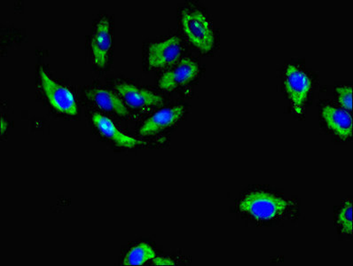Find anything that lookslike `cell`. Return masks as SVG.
<instances>
[{
  "mask_svg": "<svg viewBox=\"0 0 353 266\" xmlns=\"http://www.w3.org/2000/svg\"><path fill=\"white\" fill-rule=\"evenodd\" d=\"M290 202L268 192H252L240 203V209L258 221H272L283 214Z\"/></svg>",
  "mask_w": 353,
  "mask_h": 266,
  "instance_id": "6da1fadb",
  "label": "cell"
},
{
  "mask_svg": "<svg viewBox=\"0 0 353 266\" xmlns=\"http://www.w3.org/2000/svg\"><path fill=\"white\" fill-rule=\"evenodd\" d=\"M181 25L185 36L197 49L209 52L214 48V32L202 11L185 8L181 13Z\"/></svg>",
  "mask_w": 353,
  "mask_h": 266,
  "instance_id": "7a4b0ae2",
  "label": "cell"
},
{
  "mask_svg": "<svg viewBox=\"0 0 353 266\" xmlns=\"http://www.w3.org/2000/svg\"><path fill=\"white\" fill-rule=\"evenodd\" d=\"M285 90L289 96L294 111L302 114L305 110L310 92L312 90V80L305 71L295 65H290L285 75Z\"/></svg>",
  "mask_w": 353,
  "mask_h": 266,
  "instance_id": "3957f363",
  "label": "cell"
},
{
  "mask_svg": "<svg viewBox=\"0 0 353 266\" xmlns=\"http://www.w3.org/2000/svg\"><path fill=\"white\" fill-rule=\"evenodd\" d=\"M39 77L46 99L51 106L61 114L76 116L79 110L72 92L52 80L43 67L39 68Z\"/></svg>",
  "mask_w": 353,
  "mask_h": 266,
  "instance_id": "277c9868",
  "label": "cell"
},
{
  "mask_svg": "<svg viewBox=\"0 0 353 266\" xmlns=\"http://www.w3.org/2000/svg\"><path fill=\"white\" fill-rule=\"evenodd\" d=\"M182 51L183 48L179 37H172L163 41L153 43L148 46V65L153 69L173 66L181 59Z\"/></svg>",
  "mask_w": 353,
  "mask_h": 266,
  "instance_id": "5b68a950",
  "label": "cell"
},
{
  "mask_svg": "<svg viewBox=\"0 0 353 266\" xmlns=\"http://www.w3.org/2000/svg\"><path fill=\"white\" fill-rule=\"evenodd\" d=\"M200 73V67L192 59H182L173 69L166 71L160 77L158 85L162 90L172 92L182 88L196 79Z\"/></svg>",
  "mask_w": 353,
  "mask_h": 266,
  "instance_id": "8992f818",
  "label": "cell"
},
{
  "mask_svg": "<svg viewBox=\"0 0 353 266\" xmlns=\"http://www.w3.org/2000/svg\"><path fill=\"white\" fill-rule=\"evenodd\" d=\"M112 48V33L110 21L106 17H101L96 23L91 39L92 57L96 66L106 67Z\"/></svg>",
  "mask_w": 353,
  "mask_h": 266,
  "instance_id": "52a82bcc",
  "label": "cell"
},
{
  "mask_svg": "<svg viewBox=\"0 0 353 266\" xmlns=\"http://www.w3.org/2000/svg\"><path fill=\"white\" fill-rule=\"evenodd\" d=\"M116 90L127 106L132 108H145L159 106L163 102L162 96L154 94L150 90L139 88L128 83H119Z\"/></svg>",
  "mask_w": 353,
  "mask_h": 266,
  "instance_id": "ba28073f",
  "label": "cell"
},
{
  "mask_svg": "<svg viewBox=\"0 0 353 266\" xmlns=\"http://www.w3.org/2000/svg\"><path fill=\"white\" fill-rule=\"evenodd\" d=\"M321 116L324 122L326 123L327 128L332 131L337 137L342 140H348L352 137L353 123L351 112L343 110V108L327 105L322 108Z\"/></svg>",
  "mask_w": 353,
  "mask_h": 266,
  "instance_id": "9c48e42d",
  "label": "cell"
},
{
  "mask_svg": "<svg viewBox=\"0 0 353 266\" xmlns=\"http://www.w3.org/2000/svg\"><path fill=\"white\" fill-rule=\"evenodd\" d=\"M184 113L185 108L183 106L164 108V110H159L145 121L144 125L139 130V134L143 137L157 134V133L174 125L181 119Z\"/></svg>",
  "mask_w": 353,
  "mask_h": 266,
  "instance_id": "30bf717a",
  "label": "cell"
},
{
  "mask_svg": "<svg viewBox=\"0 0 353 266\" xmlns=\"http://www.w3.org/2000/svg\"><path fill=\"white\" fill-rule=\"evenodd\" d=\"M96 129L103 137L114 142L117 147L123 148H134L145 144L144 142L136 140L131 136L121 132L117 125L108 117L100 113H94L92 116Z\"/></svg>",
  "mask_w": 353,
  "mask_h": 266,
  "instance_id": "8fae6325",
  "label": "cell"
},
{
  "mask_svg": "<svg viewBox=\"0 0 353 266\" xmlns=\"http://www.w3.org/2000/svg\"><path fill=\"white\" fill-rule=\"evenodd\" d=\"M88 100L94 102L96 106L108 112H113L120 116H127L129 114L125 104L116 94L108 90L92 88L85 92Z\"/></svg>",
  "mask_w": 353,
  "mask_h": 266,
  "instance_id": "7c38bea8",
  "label": "cell"
},
{
  "mask_svg": "<svg viewBox=\"0 0 353 266\" xmlns=\"http://www.w3.org/2000/svg\"><path fill=\"white\" fill-rule=\"evenodd\" d=\"M156 256L157 254L153 247L150 244L142 243L130 249L123 258V264L128 266L143 265Z\"/></svg>",
  "mask_w": 353,
  "mask_h": 266,
  "instance_id": "4fadbf2b",
  "label": "cell"
},
{
  "mask_svg": "<svg viewBox=\"0 0 353 266\" xmlns=\"http://www.w3.org/2000/svg\"><path fill=\"white\" fill-rule=\"evenodd\" d=\"M337 225L343 234L351 235L353 230L352 225V203L347 201L341 208L336 218Z\"/></svg>",
  "mask_w": 353,
  "mask_h": 266,
  "instance_id": "5bb4252c",
  "label": "cell"
},
{
  "mask_svg": "<svg viewBox=\"0 0 353 266\" xmlns=\"http://www.w3.org/2000/svg\"><path fill=\"white\" fill-rule=\"evenodd\" d=\"M336 99L341 108L349 112L352 111V86H341L336 88Z\"/></svg>",
  "mask_w": 353,
  "mask_h": 266,
  "instance_id": "9a60e30c",
  "label": "cell"
},
{
  "mask_svg": "<svg viewBox=\"0 0 353 266\" xmlns=\"http://www.w3.org/2000/svg\"><path fill=\"white\" fill-rule=\"evenodd\" d=\"M154 265H164V266H173L175 265L174 261H173L172 259L167 258H162V256H156L153 260Z\"/></svg>",
  "mask_w": 353,
  "mask_h": 266,
  "instance_id": "2e32d148",
  "label": "cell"
},
{
  "mask_svg": "<svg viewBox=\"0 0 353 266\" xmlns=\"http://www.w3.org/2000/svg\"><path fill=\"white\" fill-rule=\"evenodd\" d=\"M8 122L4 119H1V123H0V131H1V134H4L8 130Z\"/></svg>",
  "mask_w": 353,
  "mask_h": 266,
  "instance_id": "e0dca14e",
  "label": "cell"
}]
</instances>
